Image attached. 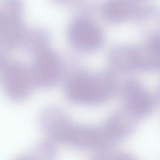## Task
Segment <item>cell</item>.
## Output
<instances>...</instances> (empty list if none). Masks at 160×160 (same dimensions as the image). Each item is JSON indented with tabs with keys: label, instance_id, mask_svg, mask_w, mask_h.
Wrapping results in <instances>:
<instances>
[{
	"label": "cell",
	"instance_id": "1",
	"mask_svg": "<svg viewBox=\"0 0 160 160\" xmlns=\"http://www.w3.org/2000/svg\"><path fill=\"white\" fill-rule=\"evenodd\" d=\"M116 88L115 79L111 72L78 71L67 81L65 93L73 103L94 106L108 101L114 94Z\"/></svg>",
	"mask_w": 160,
	"mask_h": 160
},
{
	"label": "cell",
	"instance_id": "2",
	"mask_svg": "<svg viewBox=\"0 0 160 160\" xmlns=\"http://www.w3.org/2000/svg\"><path fill=\"white\" fill-rule=\"evenodd\" d=\"M67 37L70 45L82 52L99 49L104 41V33L99 25L84 15L77 17L69 23Z\"/></svg>",
	"mask_w": 160,
	"mask_h": 160
},
{
	"label": "cell",
	"instance_id": "3",
	"mask_svg": "<svg viewBox=\"0 0 160 160\" xmlns=\"http://www.w3.org/2000/svg\"><path fill=\"white\" fill-rule=\"evenodd\" d=\"M34 56L30 68L35 86L48 88L58 84L64 73V64L60 55L48 48Z\"/></svg>",
	"mask_w": 160,
	"mask_h": 160
},
{
	"label": "cell",
	"instance_id": "4",
	"mask_svg": "<svg viewBox=\"0 0 160 160\" xmlns=\"http://www.w3.org/2000/svg\"><path fill=\"white\" fill-rule=\"evenodd\" d=\"M0 82L7 97L14 102L26 98L35 86L30 67L19 61L8 62Z\"/></svg>",
	"mask_w": 160,
	"mask_h": 160
},
{
	"label": "cell",
	"instance_id": "5",
	"mask_svg": "<svg viewBox=\"0 0 160 160\" xmlns=\"http://www.w3.org/2000/svg\"><path fill=\"white\" fill-rule=\"evenodd\" d=\"M134 118L128 112H115L100 125L110 148L132 134L135 128Z\"/></svg>",
	"mask_w": 160,
	"mask_h": 160
},
{
	"label": "cell",
	"instance_id": "6",
	"mask_svg": "<svg viewBox=\"0 0 160 160\" xmlns=\"http://www.w3.org/2000/svg\"><path fill=\"white\" fill-rule=\"evenodd\" d=\"M72 122L63 110L55 106L43 110L39 117L41 128L54 142L64 143Z\"/></svg>",
	"mask_w": 160,
	"mask_h": 160
},
{
	"label": "cell",
	"instance_id": "7",
	"mask_svg": "<svg viewBox=\"0 0 160 160\" xmlns=\"http://www.w3.org/2000/svg\"><path fill=\"white\" fill-rule=\"evenodd\" d=\"M123 95L127 112L134 118L146 114L145 111L151 105L150 100L140 92V89L134 83L128 82L123 88Z\"/></svg>",
	"mask_w": 160,
	"mask_h": 160
},
{
	"label": "cell",
	"instance_id": "8",
	"mask_svg": "<svg viewBox=\"0 0 160 160\" xmlns=\"http://www.w3.org/2000/svg\"><path fill=\"white\" fill-rule=\"evenodd\" d=\"M130 5L127 0H103L100 6L102 18L109 23L124 20L129 14Z\"/></svg>",
	"mask_w": 160,
	"mask_h": 160
},
{
	"label": "cell",
	"instance_id": "9",
	"mask_svg": "<svg viewBox=\"0 0 160 160\" xmlns=\"http://www.w3.org/2000/svg\"><path fill=\"white\" fill-rule=\"evenodd\" d=\"M50 39V34L47 29L35 27L28 30L21 47L26 52L35 55L49 48Z\"/></svg>",
	"mask_w": 160,
	"mask_h": 160
},
{
	"label": "cell",
	"instance_id": "10",
	"mask_svg": "<svg viewBox=\"0 0 160 160\" xmlns=\"http://www.w3.org/2000/svg\"><path fill=\"white\" fill-rule=\"evenodd\" d=\"M52 140H44L38 143L30 156L34 160H54L57 154V148Z\"/></svg>",
	"mask_w": 160,
	"mask_h": 160
},
{
	"label": "cell",
	"instance_id": "11",
	"mask_svg": "<svg viewBox=\"0 0 160 160\" xmlns=\"http://www.w3.org/2000/svg\"><path fill=\"white\" fill-rule=\"evenodd\" d=\"M110 149L101 150L91 160H138L129 153L113 151Z\"/></svg>",
	"mask_w": 160,
	"mask_h": 160
},
{
	"label": "cell",
	"instance_id": "12",
	"mask_svg": "<svg viewBox=\"0 0 160 160\" xmlns=\"http://www.w3.org/2000/svg\"><path fill=\"white\" fill-rule=\"evenodd\" d=\"M5 52L0 49V81L6 67L9 61L6 57Z\"/></svg>",
	"mask_w": 160,
	"mask_h": 160
},
{
	"label": "cell",
	"instance_id": "13",
	"mask_svg": "<svg viewBox=\"0 0 160 160\" xmlns=\"http://www.w3.org/2000/svg\"><path fill=\"white\" fill-rule=\"evenodd\" d=\"M54 2L61 5H69L76 4L81 3L82 0H52Z\"/></svg>",
	"mask_w": 160,
	"mask_h": 160
},
{
	"label": "cell",
	"instance_id": "14",
	"mask_svg": "<svg viewBox=\"0 0 160 160\" xmlns=\"http://www.w3.org/2000/svg\"><path fill=\"white\" fill-rule=\"evenodd\" d=\"M14 160H34L32 157L29 155H23L16 158Z\"/></svg>",
	"mask_w": 160,
	"mask_h": 160
}]
</instances>
